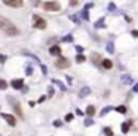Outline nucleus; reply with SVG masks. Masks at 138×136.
<instances>
[{
    "mask_svg": "<svg viewBox=\"0 0 138 136\" xmlns=\"http://www.w3.org/2000/svg\"><path fill=\"white\" fill-rule=\"evenodd\" d=\"M33 27L43 30V28H46V21L42 17H39V15H34L33 17Z\"/></svg>",
    "mask_w": 138,
    "mask_h": 136,
    "instance_id": "f257e3e1",
    "label": "nucleus"
},
{
    "mask_svg": "<svg viewBox=\"0 0 138 136\" xmlns=\"http://www.w3.org/2000/svg\"><path fill=\"white\" fill-rule=\"evenodd\" d=\"M46 11H60L61 9V5L58 2H46L45 5H43Z\"/></svg>",
    "mask_w": 138,
    "mask_h": 136,
    "instance_id": "f03ea898",
    "label": "nucleus"
},
{
    "mask_svg": "<svg viewBox=\"0 0 138 136\" xmlns=\"http://www.w3.org/2000/svg\"><path fill=\"white\" fill-rule=\"evenodd\" d=\"M3 30H5V33L8 34V36H16V34L19 33L18 28L15 27V26H10V24H8V26H6Z\"/></svg>",
    "mask_w": 138,
    "mask_h": 136,
    "instance_id": "7ed1b4c3",
    "label": "nucleus"
},
{
    "mask_svg": "<svg viewBox=\"0 0 138 136\" xmlns=\"http://www.w3.org/2000/svg\"><path fill=\"white\" fill-rule=\"evenodd\" d=\"M55 64H56V67H58V69H67V67L70 66V61L67 60V58H64V57H60V58L56 60Z\"/></svg>",
    "mask_w": 138,
    "mask_h": 136,
    "instance_id": "20e7f679",
    "label": "nucleus"
},
{
    "mask_svg": "<svg viewBox=\"0 0 138 136\" xmlns=\"http://www.w3.org/2000/svg\"><path fill=\"white\" fill-rule=\"evenodd\" d=\"M5 5L10 6V8H21L22 0H5Z\"/></svg>",
    "mask_w": 138,
    "mask_h": 136,
    "instance_id": "39448f33",
    "label": "nucleus"
},
{
    "mask_svg": "<svg viewBox=\"0 0 138 136\" xmlns=\"http://www.w3.org/2000/svg\"><path fill=\"white\" fill-rule=\"evenodd\" d=\"M2 117L5 118L6 121H8V124H9V126H15V124H16V120H15L14 115H9V114H3Z\"/></svg>",
    "mask_w": 138,
    "mask_h": 136,
    "instance_id": "423d86ee",
    "label": "nucleus"
},
{
    "mask_svg": "<svg viewBox=\"0 0 138 136\" xmlns=\"http://www.w3.org/2000/svg\"><path fill=\"white\" fill-rule=\"evenodd\" d=\"M22 85H24V82H22V79H15V81H12V87L14 88H16V90H19V88H22Z\"/></svg>",
    "mask_w": 138,
    "mask_h": 136,
    "instance_id": "0eeeda50",
    "label": "nucleus"
},
{
    "mask_svg": "<svg viewBox=\"0 0 138 136\" xmlns=\"http://www.w3.org/2000/svg\"><path fill=\"white\" fill-rule=\"evenodd\" d=\"M49 52H51L52 56H60V52H61V48H60V47H52L51 49H49Z\"/></svg>",
    "mask_w": 138,
    "mask_h": 136,
    "instance_id": "6e6552de",
    "label": "nucleus"
},
{
    "mask_svg": "<svg viewBox=\"0 0 138 136\" xmlns=\"http://www.w3.org/2000/svg\"><path fill=\"white\" fill-rule=\"evenodd\" d=\"M131 124H132L131 121H125L123 124H122V132H123V133H126V132L129 130V127H131Z\"/></svg>",
    "mask_w": 138,
    "mask_h": 136,
    "instance_id": "1a4fd4ad",
    "label": "nucleus"
},
{
    "mask_svg": "<svg viewBox=\"0 0 138 136\" xmlns=\"http://www.w3.org/2000/svg\"><path fill=\"white\" fill-rule=\"evenodd\" d=\"M12 105H14L15 111L18 112V115H19V117H22V109H21V106H19V103H14V102H12Z\"/></svg>",
    "mask_w": 138,
    "mask_h": 136,
    "instance_id": "9d476101",
    "label": "nucleus"
},
{
    "mask_svg": "<svg viewBox=\"0 0 138 136\" xmlns=\"http://www.w3.org/2000/svg\"><path fill=\"white\" fill-rule=\"evenodd\" d=\"M111 66H113V63H111L110 60H102V67H106V69H111Z\"/></svg>",
    "mask_w": 138,
    "mask_h": 136,
    "instance_id": "9b49d317",
    "label": "nucleus"
},
{
    "mask_svg": "<svg viewBox=\"0 0 138 136\" xmlns=\"http://www.w3.org/2000/svg\"><path fill=\"white\" fill-rule=\"evenodd\" d=\"M8 24H9V23H8V19H6L5 17H0V28H2V27L5 28Z\"/></svg>",
    "mask_w": 138,
    "mask_h": 136,
    "instance_id": "f8f14e48",
    "label": "nucleus"
},
{
    "mask_svg": "<svg viewBox=\"0 0 138 136\" xmlns=\"http://www.w3.org/2000/svg\"><path fill=\"white\" fill-rule=\"evenodd\" d=\"M86 114H88V115H94V114H95V108H94L92 105H91V106H88V108H86Z\"/></svg>",
    "mask_w": 138,
    "mask_h": 136,
    "instance_id": "ddd939ff",
    "label": "nucleus"
},
{
    "mask_svg": "<svg viewBox=\"0 0 138 136\" xmlns=\"http://www.w3.org/2000/svg\"><path fill=\"white\" fill-rule=\"evenodd\" d=\"M104 133H106L107 136H113V132H111V129H108V127H107V129H104Z\"/></svg>",
    "mask_w": 138,
    "mask_h": 136,
    "instance_id": "4468645a",
    "label": "nucleus"
},
{
    "mask_svg": "<svg viewBox=\"0 0 138 136\" xmlns=\"http://www.w3.org/2000/svg\"><path fill=\"white\" fill-rule=\"evenodd\" d=\"M117 112L125 114V112H126V108H125V106H119V108H117Z\"/></svg>",
    "mask_w": 138,
    "mask_h": 136,
    "instance_id": "2eb2a0df",
    "label": "nucleus"
},
{
    "mask_svg": "<svg viewBox=\"0 0 138 136\" xmlns=\"http://www.w3.org/2000/svg\"><path fill=\"white\" fill-rule=\"evenodd\" d=\"M76 60H77L79 63H83V61H85V57H83V56H77V58H76Z\"/></svg>",
    "mask_w": 138,
    "mask_h": 136,
    "instance_id": "dca6fc26",
    "label": "nucleus"
},
{
    "mask_svg": "<svg viewBox=\"0 0 138 136\" xmlns=\"http://www.w3.org/2000/svg\"><path fill=\"white\" fill-rule=\"evenodd\" d=\"M6 87H8V84L5 81H0V88H6Z\"/></svg>",
    "mask_w": 138,
    "mask_h": 136,
    "instance_id": "f3484780",
    "label": "nucleus"
},
{
    "mask_svg": "<svg viewBox=\"0 0 138 136\" xmlns=\"http://www.w3.org/2000/svg\"><path fill=\"white\" fill-rule=\"evenodd\" d=\"M65 120H67V121H71V120H73V115H71V114H68V115L65 117Z\"/></svg>",
    "mask_w": 138,
    "mask_h": 136,
    "instance_id": "a211bd4d",
    "label": "nucleus"
},
{
    "mask_svg": "<svg viewBox=\"0 0 138 136\" xmlns=\"http://www.w3.org/2000/svg\"><path fill=\"white\" fill-rule=\"evenodd\" d=\"M6 61V56H0V63H5Z\"/></svg>",
    "mask_w": 138,
    "mask_h": 136,
    "instance_id": "6ab92c4d",
    "label": "nucleus"
},
{
    "mask_svg": "<svg viewBox=\"0 0 138 136\" xmlns=\"http://www.w3.org/2000/svg\"><path fill=\"white\" fill-rule=\"evenodd\" d=\"M135 91H138V84H137V87H135Z\"/></svg>",
    "mask_w": 138,
    "mask_h": 136,
    "instance_id": "aec40b11",
    "label": "nucleus"
}]
</instances>
